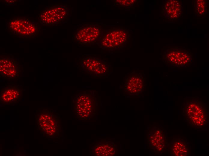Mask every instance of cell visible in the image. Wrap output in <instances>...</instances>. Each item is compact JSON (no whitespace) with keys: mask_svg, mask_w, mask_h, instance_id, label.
I'll return each instance as SVG.
<instances>
[{"mask_svg":"<svg viewBox=\"0 0 209 156\" xmlns=\"http://www.w3.org/2000/svg\"><path fill=\"white\" fill-rule=\"evenodd\" d=\"M86 114H85L84 115V116H86Z\"/></svg>","mask_w":209,"mask_h":156,"instance_id":"cell-16","label":"cell"},{"mask_svg":"<svg viewBox=\"0 0 209 156\" xmlns=\"http://www.w3.org/2000/svg\"><path fill=\"white\" fill-rule=\"evenodd\" d=\"M196 8V11L199 14L202 15L206 14L207 8V2L203 0H197Z\"/></svg>","mask_w":209,"mask_h":156,"instance_id":"cell-14","label":"cell"},{"mask_svg":"<svg viewBox=\"0 0 209 156\" xmlns=\"http://www.w3.org/2000/svg\"><path fill=\"white\" fill-rule=\"evenodd\" d=\"M48 112L44 110L40 111L37 114V123L38 129L43 134L52 136L56 130L55 123Z\"/></svg>","mask_w":209,"mask_h":156,"instance_id":"cell-9","label":"cell"},{"mask_svg":"<svg viewBox=\"0 0 209 156\" xmlns=\"http://www.w3.org/2000/svg\"><path fill=\"white\" fill-rule=\"evenodd\" d=\"M0 74L2 77L10 79L17 78L20 74L19 67L10 59H0Z\"/></svg>","mask_w":209,"mask_h":156,"instance_id":"cell-10","label":"cell"},{"mask_svg":"<svg viewBox=\"0 0 209 156\" xmlns=\"http://www.w3.org/2000/svg\"><path fill=\"white\" fill-rule=\"evenodd\" d=\"M166 134L164 130L156 127L148 133V142L150 147L155 152H163L167 145Z\"/></svg>","mask_w":209,"mask_h":156,"instance_id":"cell-8","label":"cell"},{"mask_svg":"<svg viewBox=\"0 0 209 156\" xmlns=\"http://www.w3.org/2000/svg\"><path fill=\"white\" fill-rule=\"evenodd\" d=\"M81 64L87 72L95 76L104 75L108 70V66L104 61L94 57L89 56L83 58Z\"/></svg>","mask_w":209,"mask_h":156,"instance_id":"cell-6","label":"cell"},{"mask_svg":"<svg viewBox=\"0 0 209 156\" xmlns=\"http://www.w3.org/2000/svg\"><path fill=\"white\" fill-rule=\"evenodd\" d=\"M192 56L191 53L186 49L172 48L165 52L163 58L164 62L170 65L183 67L191 63Z\"/></svg>","mask_w":209,"mask_h":156,"instance_id":"cell-3","label":"cell"},{"mask_svg":"<svg viewBox=\"0 0 209 156\" xmlns=\"http://www.w3.org/2000/svg\"><path fill=\"white\" fill-rule=\"evenodd\" d=\"M68 14V10L66 5L56 4L48 8L41 16L44 23L53 24L65 20Z\"/></svg>","mask_w":209,"mask_h":156,"instance_id":"cell-5","label":"cell"},{"mask_svg":"<svg viewBox=\"0 0 209 156\" xmlns=\"http://www.w3.org/2000/svg\"><path fill=\"white\" fill-rule=\"evenodd\" d=\"M137 0H115V3L120 6L129 7L135 4Z\"/></svg>","mask_w":209,"mask_h":156,"instance_id":"cell-15","label":"cell"},{"mask_svg":"<svg viewBox=\"0 0 209 156\" xmlns=\"http://www.w3.org/2000/svg\"><path fill=\"white\" fill-rule=\"evenodd\" d=\"M88 116V115H86V117H87Z\"/></svg>","mask_w":209,"mask_h":156,"instance_id":"cell-19","label":"cell"},{"mask_svg":"<svg viewBox=\"0 0 209 156\" xmlns=\"http://www.w3.org/2000/svg\"><path fill=\"white\" fill-rule=\"evenodd\" d=\"M22 90L18 86H8L2 91L0 95L1 102L4 104H12L19 100Z\"/></svg>","mask_w":209,"mask_h":156,"instance_id":"cell-11","label":"cell"},{"mask_svg":"<svg viewBox=\"0 0 209 156\" xmlns=\"http://www.w3.org/2000/svg\"><path fill=\"white\" fill-rule=\"evenodd\" d=\"M170 154L173 156H186L189 154L188 144L181 138H174L169 144Z\"/></svg>","mask_w":209,"mask_h":156,"instance_id":"cell-12","label":"cell"},{"mask_svg":"<svg viewBox=\"0 0 209 156\" xmlns=\"http://www.w3.org/2000/svg\"><path fill=\"white\" fill-rule=\"evenodd\" d=\"M183 112L191 126L202 128L207 124V109L200 100L195 98L188 100L183 104Z\"/></svg>","mask_w":209,"mask_h":156,"instance_id":"cell-1","label":"cell"},{"mask_svg":"<svg viewBox=\"0 0 209 156\" xmlns=\"http://www.w3.org/2000/svg\"><path fill=\"white\" fill-rule=\"evenodd\" d=\"M101 28L94 24L83 25L76 30L74 38L79 44H87L95 42L100 37Z\"/></svg>","mask_w":209,"mask_h":156,"instance_id":"cell-4","label":"cell"},{"mask_svg":"<svg viewBox=\"0 0 209 156\" xmlns=\"http://www.w3.org/2000/svg\"><path fill=\"white\" fill-rule=\"evenodd\" d=\"M82 114H80V116H82Z\"/></svg>","mask_w":209,"mask_h":156,"instance_id":"cell-18","label":"cell"},{"mask_svg":"<svg viewBox=\"0 0 209 156\" xmlns=\"http://www.w3.org/2000/svg\"><path fill=\"white\" fill-rule=\"evenodd\" d=\"M145 86V77L140 73L133 71L124 80V89L131 95H136L140 94Z\"/></svg>","mask_w":209,"mask_h":156,"instance_id":"cell-7","label":"cell"},{"mask_svg":"<svg viewBox=\"0 0 209 156\" xmlns=\"http://www.w3.org/2000/svg\"><path fill=\"white\" fill-rule=\"evenodd\" d=\"M82 117H84V116L83 115H82Z\"/></svg>","mask_w":209,"mask_h":156,"instance_id":"cell-17","label":"cell"},{"mask_svg":"<svg viewBox=\"0 0 209 156\" xmlns=\"http://www.w3.org/2000/svg\"><path fill=\"white\" fill-rule=\"evenodd\" d=\"M130 38L129 32L125 28H111L101 39L100 46L109 49H122L125 46Z\"/></svg>","mask_w":209,"mask_h":156,"instance_id":"cell-2","label":"cell"},{"mask_svg":"<svg viewBox=\"0 0 209 156\" xmlns=\"http://www.w3.org/2000/svg\"><path fill=\"white\" fill-rule=\"evenodd\" d=\"M165 14L169 18L175 19L179 18L182 13L181 4L177 0H169L164 6Z\"/></svg>","mask_w":209,"mask_h":156,"instance_id":"cell-13","label":"cell"}]
</instances>
